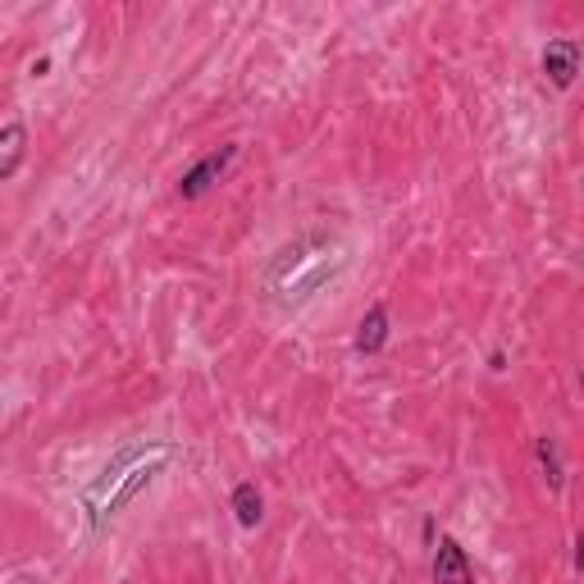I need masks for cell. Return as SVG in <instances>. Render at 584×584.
I'll return each instance as SVG.
<instances>
[{
  "label": "cell",
  "instance_id": "obj_7",
  "mask_svg": "<svg viewBox=\"0 0 584 584\" xmlns=\"http://www.w3.org/2000/svg\"><path fill=\"white\" fill-rule=\"evenodd\" d=\"M384 343H388V302H375L361 315V324H356V352L375 356Z\"/></svg>",
  "mask_w": 584,
  "mask_h": 584
},
{
  "label": "cell",
  "instance_id": "obj_9",
  "mask_svg": "<svg viewBox=\"0 0 584 584\" xmlns=\"http://www.w3.org/2000/svg\"><path fill=\"white\" fill-rule=\"evenodd\" d=\"M233 516H238V525H261V516H265V502H261V489L251 480H242L238 489H233Z\"/></svg>",
  "mask_w": 584,
  "mask_h": 584
},
{
  "label": "cell",
  "instance_id": "obj_4",
  "mask_svg": "<svg viewBox=\"0 0 584 584\" xmlns=\"http://www.w3.org/2000/svg\"><path fill=\"white\" fill-rule=\"evenodd\" d=\"M543 73L553 78V87H571L580 73V42L575 37H557L543 46Z\"/></svg>",
  "mask_w": 584,
  "mask_h": 584
},
{
  "label": "cell",
  "instance_id": "obj_2",
  "mask_svg": "<svg viewBox=\"0 0 584 584\" xmlns=\"http://www.w3.org/2000/svg\"><path fill=\"white\" fill-rule=\"evenodd\" d=\"M238 160V142H224L219 151H210V156H201L192 169H183V178H178V197L183 201H197L206 197L210 188H215L219 178H224V169Z\"/></svg>",
  "mask_w": 584,
  "mask_h": 584
},
{
  "label": "cell",
  "instance_id": "obj_5",
  "mask_svg": "<svg viewBox=\"0 0 584 584\" xmlns=\"http://www.w3.org/2000/svg\"><path fill=\"white\" fill-rule=\"evenodd\" d=\"M160 461H165V457H156V461H142V466H133V475H128V480H119V484H115V493H110V502H105V507L96 511V521H92L96 530H101V525H105V516H115L119 507H128V502L137 498V489H146V484L156 480V475H160Z\"/></svg>",
  "mask_w": 584,
  "mask_h": 584
},
{
  "label": "cell",
  "instance_id": "obj_6",
  "mask_svg": "<svg viewBox=\"0 0 584 584\" xmlns=\"http://www.w3.org/2000/svg\"><path fill=\"white\" fill-rule=\"evenodd\" d=\"M23 160H28V124L14 119V124L0 128V183H10Z\"/></svg>",
  "mask_w": 584,
  "mask_h": 584
},
{
  "label": "cell",
  "instance_id": "obj_8",
  "mask_svg": "<svg viewBox=\"0 0 584 584\" xmlns=\"http://www.w3.org/2000/svg\"><path fill=\"white\" fill-rule=\"evenodd\" d=\"M534 461H539V475L548 480V489H562L566 484V470H562V448H557V438L543 434L539 443H534Z\"/></svg>",
  "mask_w": 584,
  "mask_h": 584
},
{
  "label": "cell",
  "instance_id": "obj_3",
  "mask_svg": "<svg viewBox=\"0 0 584 584\" xmlns=\"http://www.w3.org/2000/svg\"><path fill=\"white\" fill-rule=\"evenodd\" d=\"M434 584H475V566H470L466 548L448 534H438L434 543Z\"/></svg>",
  "mask_w": 584,
  "mask_h": 584
},
{
  "label": "cell",
  "instance_id": "obj_1",
  "mask_svg": "<svg viewBox=\"0 0 584 584\" xmlns=\"http://www.w3.org/2000/svg\"><path fill=\"white\" fill-rule=\"evenodd\" d=\"M343 270H347V256H343V247H338V238H329V233H306V238L274 251L265 274H261V288H265V297L279 306H306L324 283L338 279Z\"/></svg>",
  "mask_w": 584,
  "mask_h": 584
}]
</instances>
